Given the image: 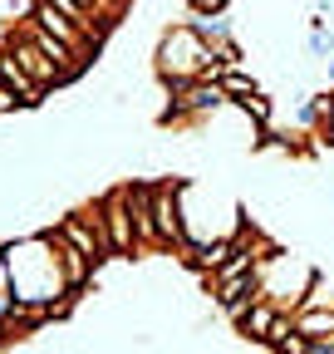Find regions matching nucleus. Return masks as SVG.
Listing matches in <instances>:
<instances>
[{
    "label": "nucleus",
    "instance_id": "1",
    "mask_svg": "<svg viewBox=\"0 0 334 354\" xmlns=\"http://www.w3.org/2000/svg\"><path fill=\"white\" fill-rule=\"evenodd\" d=\"M6 246V266H10V290H15V305H35V310H50L55 300L74 295L69 281H64V266H59V251H55V236L50 227L39 232H20L15 241H0ZM55 320V315H50Z\"/></svg>",
    "mask_w": 334,
    "mask_h": 354
},
{
    "label": "nucleus",
    "instance_id": "2",
    "mask_svg": "<svg viewBox=\"0 0 334 354\" xmlns=\"http://www.w3.org/2000/svg\"><path fill=\"white\" fill-rule=\"evenodd\" d=\"M153 59H157V79H162L167 88H182V84H192V79H222L217 44H212V39H202L187 20L157 35Z\"/></svg>",
    "mask_w": 334,
    "mask_h": 354
},
{
    "label": "nucleus",
    "instance_id": "3",
    "mask_svg": "<svg viewBox=\"0 0 334 354\" xmlns=\"http://www.w3.org/2000/svg\"><path fill=\"white\" fill-rule=\"evenodd\" d=\"M315 281H320V271H315L305 256H290L285 246H280L275 256L261 261V300L290 310V315L305 305V295L315 290Z\"/></svg>",
    "mask_w": 334,
    "mask_h": 354
},
{
    "label": "nucleus",
    "instance_id": "4",
    "mask_svg": "<svg viewBox=\"0 0 334 354\" xmlns=\"http://www.w3.org/2000/svg\"><path fill=\"white\" fill-rule=\"evenodd\" d=\"M94 207H99V216H104L113 261L143 256V241H138V227H133V207H128V187H113L108 197H94Z\"/></svg>",
    "mask_w": 334,
    "mask_h": 354
},
{
    "label": "nucleus",
    "instance_id": "5",
    "mask_svg": "<svg viewBox=\"0 0 334 354\" xmlns=\"http://www.w3.org/2000/svg\"><path fill=\"white\" fill-rule=\"evenodd\" d=\"M153 216H157L162 251H182V246H187V221H182V177H157V183H153Z\"/></svg>",
    "mask_w": 334,
    "mask_h": 354
},
{
    "label": "nucleus",
    "instance_id": "6",
    "mask_svg": "<svg viewBox=\"0 0 334 354\" xmlns=\"http://www.w3.org/2000/svg\"><path fill=\"white\" fill-rule=\"evenodd\" d=\"M6 44H10V55L25 64V74H30L39 88H45V94H55V88H69V84H74V79H69V69H59V64H55V59L39 50V44H35L25 30H20V25H10V30H6Z\"/></svg>",
    "mask_w": 334,
    "mask_h": 354
},
{
    "label": "nucleus",
    "instance_id": "7",
    "mask_svg": "<svg viewBox=\"0 0 334 354\" xmlns=\"http://www.w3.org/2000/svg\"><path fill=\"white\" fill-rule=\"evenodd\" d=\"M25 20H35V25H45L50 35H59V39L69 44V50H79V55H89V59H94V39H89V30H84V25H74V20H69L64 10L45 6V0H35V10H30Z\"/></svg>",
    "mask_w": 334,
    "mask_h": 354
},
{
    "label": "nucleus",
    "instance_id": "8",
    "mask_svg": "<svg viewBox=\"0 0 334 354\" xmlns=\"http://www.w3.org/2000/svg\"><path fill=\"white\" fill-rule=\"evenodd\" d=\"M123 187H128V207H133V227H138L143 251H162L157 216H153V183H123Z\"/></svg>",
    "mask_w": 334,
    "mask_h": 354
},
{
    "label": "nucleus",
    "instance_id": "9",
    "mask_svg": "<svg viewBox=\"0 0 334 354\" xmlns=\"http://www.w3.org/2000/svg\"><path fill=\"white\" fill-rule=\"evenodd\" d=\"M0 84H10L15 88V94H20V104L25 109H35V104H45V88H39L30 74H25V64L10 55V44H6V50H0Z\"/></svg>",
    "mask_w": 334,
    "mask_h": 354
},
{
    "label": "nucleus",
    "instance_id": "10",
    "mask_svg": "<svg viewBox=\"0 0 334 354\" xmlns=\"http://www.w3.org/2000/svg\"><path fill=\"white\" fill-rule=\"evenodd\" d=\"M275 320H280V305H271V300H256V305L246 310V320L236 325L241 344H266V339H271V330H275Z\"/></svg>",
    "mask_w": 334,
    "mask_h": 354
},
{
    "label": "nucleus",
    "instance_id": "11",
    "mask_svg": "<svg viewBox=\"0 0 334 354\" xmlns=\"http://www.w3.org/2000/svg\"><path fill=\"white\" fill-rule=\"evenodd\" d=\"M250 123H261V128H271L275 123V104H271V94H266V88H256V94H246V99H231Z\"/></svg>",
    "mask_w": 334,
    "mask_h": 354
},
{
    "label": "nucleus",
    "instance_id": "12",
    "mask_svg": "<svg viewBox=\"0 0 334 354\" xmlns=\"http://www.w3.org/2000/svg\"><path fill=\"white\" fill-rule=\"evenodd\" d=\"M187 25H192L202 39H212V44L231 39V20H226V15H187Z\"/></svg>",
    "mask_w": 334,
    "mask_h": 354
},
{
    "label": "nucleus",
    "instance_id": "13",
    "mask_svg": "<svg viewBox=\"0 0 334 354\" xmlns=\"http://www.w3.org/2000/svg\"><path fill=\"white\" fill-rule=\"evenodd\" d=\"M222 88H226L231 99H246V94H256V88H261V79L241 64V69H222Z\"/></svg>",
    "mask_w": 334,
    "mask_h": 354
},
{
    "label": "nucleus",
    "instance_id": "14",
    "mask_svg": "<svg viewBox=\"0 0 334 354\" xmlns=\"http://www.w3.org/2000/svg\"><path fill=\"white\" fill-rule=\"evenodd\" d=\"M305 50H310V59H329V55H334V30H329V25H324V30H310Z\"/></svg>",
    "mask_w": 334,
    "mask_h": 354
},
{
    "label": "nucleus",
    "instance_id": "15",
    "mask_svg": "<svg viewBox=\"0 0 334 354\" xmlns=\"http://www.w3.org/2000/svg\"><path fill=\"white\" fill-rule=\"evenodd\" d=\"M15 310V290H10V266H6V246H0V320Z\"/></svg>",
    "mask_w": 334,
    "mask_h": 354
},
{
    "label": "nucleus",
    "instance_id": "16",
    "mask_svg": "<svg viewBox=\"0 0 334 354\" xmlns=\"http://www.w3.org/2000/svg\"><path fill=\"white\" fill-rule=\"evenodd\" d=\"M231 0H187V15H226Z\"/></svg>",
    "mask_w": 334,
    "mask_h": 354
},
{
    "label": "nucleus",
    "instance_id": "17",
    "mask_svg": "<svg viewBox=\"0 0 334 354\" xmlns=\"http://www.w3.org/2000/svg\"><path fill=\"white\" fill-rule=\"evenodd\" d=\"M15 109H25V104H20V94H15L10 84H0V118H6V113H15Z\"/></svg>",
    "mask_w": 334,
    "mask_h": 354
},
{
    "label": "nucleus",
    "instance_id": "18",
    "mask_svg": "<svg viewBox=\"0 0 334 354\" xmlns=\"http://www.w3.org/2000/svg\"><path fill=\"white\" fill-rule=\"evenodd\" d=\"M320 64H324V88H334V55H329V59H320Z\"/></svg>",
    "mask_w": 334,
    "mask_h": 354
},
{
    "label": "nucleus",
    "instance_id": "19",
    "mask_svg": "<svg viewBox=\"0 0 334 354\" xmlns=\"http://www.w3.org/2000/svg\"><path fill=\"white\" fill-rule=\"evenodd\" d=\"M118 6H128V0H118Z\"/></svg>",
    "mask_w": 334,
    "mask_h": 354
}]
</instances>
